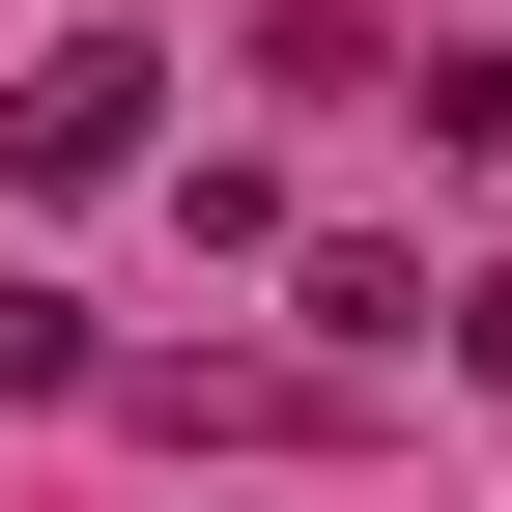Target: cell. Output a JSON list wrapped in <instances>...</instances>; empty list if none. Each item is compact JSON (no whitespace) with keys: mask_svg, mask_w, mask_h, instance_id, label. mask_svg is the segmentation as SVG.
I'll return each instance as SVG.
<instances>
[{"mask_svg":"<svg viewBox=\"0 0 512 512\" xmlns=\"http://www.w3.org/2000/svg\"><path fill=\"white\" fill-rule=\"evenodd\" d=\"M0 171H29V200H114V171H143V29H57L29 86H0Z\"/></svg>","mask_w":512,"mask_h":512,"instance_id":"1","label":"cell"},{"mask_svg":"<svg viewBox=\"0 0 512 512\" xmlns=\"http://www.w3.org/2000/svg\"><path fill=\"white\" fill-rule=\"evenodd\" d=\"M0 399H114V342H86L57 285H0Z\"/></svg>","mask_w":512,"mask_h":512,"instance_id":"2","label":"cell"},{"mask_svg":"<svg viewBox=\"0 0 512 512\" xmlns=\"http://www.w3.org/2000/svg\"><path fill=\"white\" fill-rule=\"evenodd\" d=\"M456 370H484V399H512V256H484V285H456Z\"/></svg>","mask_w":512,"mask_h":512,"instance_id":"3","label":"cell"}]
</instances>
